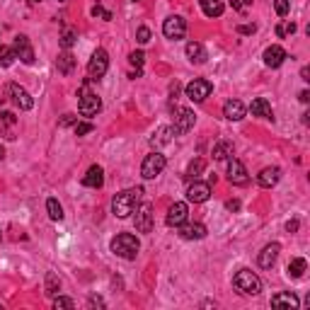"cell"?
I'll return each instance as SVG.
<instances>
[{
	"label": "cell",
	"instance_id": "6da1fadb",
	"mask_svg": "<svg viewBox=\"0 0 310 310\" xmlns=\"http://www.w3.org/2000/svg\"><path fill=\"white\" fill-rule=\"evenodd\" d=\"M141 197H143V189H141V187H131V189H124V192L114 194V199H111L114 216H116V218H128V216L136 211Z\"/></svg>",
	"mask_w": 310,
	"mask_h": 310
},
{
	"label": "cell",
	"instance_id": "7a4b0ae2",
	"mask_svg": "<svg viewBox=\"0 0 310 310\" xmlns=\"http://www.w3.org/2000/svg\"><path fill=\"white\" fill-rule=\"evenodd\" d=\"M109 247L111 252L116 257H121V259H136L138 250H141V242H138V237L131 235V233H119L111 240Z\"/></svg>",
	"mask_w": 310,
	"mask_h": 310
},
{
	"label": "cell",
	"instance_id": "3957f363",
	"mask_svg": "<svg viewBox=\"0 0 310 310\" xmlns=\"http://www.w3.org/2000/svg\"><path fill=\"white\" fill-rule=\"evenodd\" d=\"M233 284L240 293H247V296H257L262 291V279L257 276L252 269H240V272L233 276Z\"/></svg>",
	"mask_w": 310,
	"mask_h": 310
},
{
	"label": "cell",
	"instance_id": "277c9868",
	"mask_svg": "<svg viewBox=\"0 0 310 310\" xmlns=\"http://www.w3.org/2000/svg\"><path fill=\"white\" fill-rule=\"evenodd\" d=\"M165 165H167V160H165L163 153L153 150L150 155H146V160H143V165H141V175H143V180H155V177L165 170Z\"/></svg>",
	"mask_w": 310,
	"mask_h": 310
},
{
	"label": "cell",
	"instance_id": "5b68a950",
	"mask_svg": "<svg viewBox=\"0 0 310 310\" xmlns=\"http://www.w3.org/2000/svg\"><path fill=\"white\" fill-rule=\"evenodd\" d=\"M5 95L12 100V104H15V107H19V109L27 111V109H32V107H34V100H32V95L24 90L22 85H17V83H7V85H5Z\"/></svg>",
	"mask_w": 310,
	"mask_h": 310
},
{
	"label": "cell",
	"instance_id": "8992f818",
	"mask_svg": "<svg viewBox=\"0 0 310 310\" xmlns=\"http://www.w3.org/2000/svg\"><path fill=\"white\" fill-rule=\"evenodd\" d=\"M197 124V114L192 109H184V107H175V124H172V131L175 136H182L189 128H194Z\"/></svg>",
	"mask_w": 310,
	"mask_h": 310
},
{
	"label": "cell",
	"instance_id": "52a82bcc",
	"mask_svg": "<svg viewBox=\"0 0 310 310\" xmlns=\"http://www.w3.org/2000/svg\"><path fill=\"white\" fill-rule=\"evenodd\" d=\"M107 68H109V54H107L104 49H97V51L92 54L90 63H88V73H90V80H100L102 75L107 73Z\"/></svg>",
	"mask_w": 310,
	"mask_h": 310
},
{
	"label": "cell",
	"instance_id": "ba28073f",
	"mask_svg": "<svg viewBox=\"0 0 310 310\" xmlns=\"http://www.w3.org/2000/svg\"><path fill=\"white\" fill-rule=\"evenodd\" d=\"M213 92V85L208 83V80H204V78H197V80H192L187 88H184V95H187V100H192V102H204L208 95Z\"/></svg>",
	"mask_w": 310,
	"mask_h": 310
},
{
	"label": "cell",
	"instance_id": "9c48e42d",
	"mask_svg": "<svg viewBox=\"0 0 310 310\" xmlns=\"http://www.w3.org/2000/svg\"><path fill=\"white\" fill-rule=\"evenodd\" d=\"M102 109V100L90 92L88 88H83V95H80V102H78V111L83 114V116H97Z\"/></svg>",
	"mask_w": 310,
	"mask_h": 310
},
{
	"label": "cell",
	"instance_id": "30bf717a",
	"mask_svg": "<svg viewBox=\"0 0 310 310\" xmlns=\"http://www.w3.org/2000/svg\"><path fill=\"white\" fill-rule=\"evenodd\" d=\"M163 34L167 39H182L187 34V19L180 15H170L163 22Z\"/></svg>",
	"mask_w": 310,
	"mask_h": 310
},
{
	"label": "cell",
	"instance_id": "8fae6325",
	"mask_svg": "<svg viewBox=\"0 0 310 310\" xmlns=\"http://www.w3.org/2000/svg\"><path fill=\"white\" fill-rule=\"evenodd\" d=\"M12 51H15V56H17L22 63H27V66H32V63H34V49H32L29 39L24 37V34H17V37H15Z\"/></svg>",
	"mask_w": 310,
	"mask_h": 310
},
{
	"label": "cell",
	"instance_id": "7c38bea8",
	"mask_svg": "<svg viewBox=\"0 0 310 310\" xmlns=\"http://www.w3.org/2000/svg\"><path fill=\"white\" fill-rule=\"evenodd\" d=\"M228 180H230V184H237V187H245L250 182V175H247L245 165L237 158H228Z\"/></svg>",
	"mask_w": 310,
	"mask_h": 310
},
{
	"label": "cell",
	"instance_id": "4fadbf2b",
	"mask_svg": "<svg viewBox=\"0 0 310 310\" xmlns=\"http://www.w3.org/2000/svg\"><path fill=\"white\" fill-rule=\"evenodd\" d=\"M136 230L138 233H150L153 230V206L150 204L136 206Z\"/></svg>",
	"mask_w": 310,
	"mask_h": 310
},
{
	"label": "cell",
	"instance_id": "5bb4252c",
	"mask_svg": "<svg viewBox=\"0 0 310 310\" xmlns=\"http://www.w3.org/2000/svg\"><path fill=\"white\" fill-rule=\"evenodd\" d=\"M208 197H211V184L208 182H197L194 180L187 189V201H192V204H204Z\"/></svg>",
	"mask_w": 310,
	"mask_h": 310
},
{
	"label": "cell",
	"instance_id": "9a60e30c",
	"mask_svg": "<svg viewBox=\"0 0 310 310\" xmlns=\"http://www.w3.org/2000/svg\"><path fill=\"white\" fill-rule=\"evenodd\" d=\"M187 213H189V208H187V204L184 201H175L172 206H170V211H167V225H172V228H177V225H182L184 220H187Z\"/></svg>",
	"mask_w": 310,
	"mask_h": 310
},
{
	"label": "cell",
	"instance_id": "2e32d148",
	"mask_svg": "<svg viewBox=\"0 0 310 310\" xmlns=\"http://www.w3.org/2000/svg\"><path fill=\"white\" fill-rule=\"evenodd\" d=\"M177 230H180L182 240H201V237H206V225L204 223H187L184 220L182 225H177Z\"/></svg>",
	"mask_w": 310,
	"mask_h": 310
},
{
	"label": "cell",
	"instance_id": "e0dca14e",
	"mask_svg": "<svg viewBox=\"0 0 310 310\" xmlns=\"http://www.w3.org/2000/svg\"><path fill=\"white\" fill-rule=\"evenodd\" d=\"M279 252H281V245L279 242H272V245H267L262 252H259V257H257V262H259V267L262 269H272L274 262H276V257H279Z\"/></svg>",
	"mask_w": 310,
	"mask_h": 310
},
{
	"label": "cell",
	"instance_id": "ac0fdd59",
	"mask_svg": "<svg viewBox=\"0 0 310 310\" xmlns=\"http://www.w3.org/2000/svg\"><path fill=\"white\" fill-rule=\"evenodd\" d=\"M286 58H289L286 51H284L279 44H274V46H269V49L264 51V66H267V68H279Z\"/></svg>",
	"mask_w": 310,
	"mask_h": 310
},
{
	"label": "cell",
	"instance_id": "d6986e66",
	"mask_svg": "<svg viewBox=\"0 0 310 310\" xmlns=\"http://www.w3.org/2000/svg\"><path fill=\"white\" fill-rule=\"evenodd\" d=\"M279 180H281V170H279V167H264V170L257 175V184L264 187V189H272Z\"/></svg>",
	"mask_w": 310,
	"mask_h": 310
},
{
	"label": "cell",
	"instance_id": "ffe728a7",
	"mask_svg": "<svg viewBox=\"0 0 310 310\" xmlns=\"http://www.w3.org/2000/svg\"><path fill=\"white\" fill-rule=\"evenodd\" d=\"M245 104L240 102V100H230V102H225V107H223V116L228 119V121H240V119H245Z\"/></svg>",
	"mask_w": 310,
	"mask_h": 310
},
{
	"label": "cell",
	"instance_id": "44dd1931",
	"mask_svg": "<svg viewBox=\"0 0 310 310\" xmlns=\"http://www.w3.org/2000/svg\"><path fill=\"white\" fill-rule=\"evenodd\" d=\"M83 184H85V187H92V189H100V187L104 184V170H102L100 165H92L90 170L85 172V177H83Z\"/></svg>",
	"mask_w": 310,
	"mask_h": 310
},
{
	"label": "cell",
	"instance_id": "7402d4cb",
	"mask_svg": "<svg viewBox=\"0 0 310 310\" xmlns=\"http://www.w3.org/2000/svg\"><path fill=\"white\" fill-rule=\"evenodd\" d=\"M301 301L293 293H276L272 296V308H289V310H298Z\"/></svg>",
	"mask_w": 310,
	"mask_h": 310
},
{
	"label": "cell",
	"instance_id": "603a6c76",
	"mask_svg": "<svg viewBox=\"0 0 310 310\" xmlns=\"http://www.w3.org/2000/svg\"><path fill=\"white\" fill-rule=\"evenodd\" d=\"M250 111H252V116H259V119H274L272 104H269L264 97H257V100H252Z\"/></svg>",
	"mask_w": 310,
	"mask_h": 310
},
{
	"label": "cell",
	"instance_id": "cb8c5ba5",
	"mask_svg": "<svg viewBox=\"0 0 310 310\" xmlns=\"http://www.w3.org/2000/svg\"><path fill=\"white\" fill-rule=\"evenodd\" d=\"M187 56H189V61L197 63V66L206 63V58H208L206 49H204V44H199V41H189V44H187Z\"/></svg>",
	"mask_w": 310,
	"mask_h": 310
},
{
	"label": "cell",
	"instance_id": "d4e9b609",
	"mask_svg": "<svg viewBox=\"0 0 310 310\" xmlns=\"http://www.w3.org/2000/svg\"><path fill=\"white\" fill-rule=\"evenodd\" d=\"M75 56L71 54V51H63V54H58V58H56V68H58V73L63 75H71L75 71Z\"/></svg>",
	"mask_w": 310,
	"mask_h": 310
},
{
	"label": "cell",
	"instance_id": "484cf974",
	"mask_svg": "<svg viewBox=\"0 0 310 310\" xmlns=\"http://www.w3.org/2000/svg\"><path fill=\"white\" fill-rule=\"evenodd\" d=\"M172 136H175V131L172 126H160L153 136H150V146L153 148H160V146H167L170 141H172Z\"/></svg>",
	"mask_w": 310,
	"mask_h": 310
},
{
	"label": "cell",
	"instance_id": "4316f807",
	"mask_svg": "<svg viewBox=\"0 0 310 310\" xmlns=\"http://www.w3.org/2000/svg\"><path fill=\"white\" fill-rule=\"evenodd\" d=\"M199 5H201V10H204L206 17H220L223 10H225L223 0H199Z\"/></svg>",
	"mask_w": 310,
	"mask_h": 310
},
{
	"label": "cell",
	"instance_id": "83f0119b",
	"mask_svg": "<svg viewBox=\"0 0 310 310\" xmlns=\"http://www.w3.org/2000/svg\"><path fill=\"white\" fill-rule=\"evenodd\" d=\"M230 155H233V141L220 138L213 143V160H228Z\"/></svg>",
	"mask_w": 310,
	"mask_h": 310
},
{
	"label": "cell",
	"instance_id": "f1b7e54d",
	"mask_svg": "<svg viewBox=\"0 0 310 310\" xmlns=\"http://www.w3.org/2000/svg\"><path fill=\"white\" fill-rule=\"evenodd\" d=\"M308 272V262L303 257H293L289 262V276L291 279H303V274Z\"/></svg>",
	"mask_w": 310,
	"mask_h": 310
},
{
	"label": "cell",
	"instance_id": "f546056e",
	"mask_svg": "<svg viewBox=\"0 0 310 310\" xmlns=\"http://www.w3.org/2000/svg\"><path fill=\"white\" fill-rule=\"evenodd\" d=\"M44 291H46V296H56V293L61 291V279H58L54 272L46 274V281H44Z\"/></svg>",
	"mask_w": 310,
	"mask_h": 310
},
{
	"label": "cell",
	"instance_id": "4dcf8cb0",
	"mask_svg": "<svg viewBox=\"0 0 310 310\" xmlns=\"http://www.w3.org/2000/svg\"><path fill=\"white\" fill-rule=\"evenodd\" d=\"M46 211L51 220H63V206L58 204V199H49L46 201Z\"/></svg>",
	"mask_w": 310,
	"mask_h": 310
},
{
	"label": "cell",
	"instance_id": "1f68e13d",
	"mask_svg": "<svg viewBox=\"0 0 310 310\" xmlns=\"http://www.w3.org/2000/svg\"><path fill=\"white\" fill-rule=\"evenodd\" d=\"M75 41H78V32L71 29V27H66L63 34H61V46H63V51H71V46H73Z\"/></svg>",
	"mask_w": 310,
	"mask_h": 310
},
{
	"label": "cell",
	"instance_id": "d6a6232c",
	"mask_svg": "<svg viewBox=\"0 0 310 310\" xmlns=\"http://www.w3.org/2000/svg\"><path fill=\"white\" fill-rule=\"evenodd\" d=\"M204 167H206V163H204L201 158L192 160V163H189V167H187V175H184V177H187V180H197L201 172H204Z\"/></svg>",
	"mask_w": 310,
	"mask_h": 310
},
{
	"label": "cell",
	"instance_id": "836d02e7",
	"mask_svg": "<svg viewBox=\"0 0 310 310\" xmlns=\"http://www.w3.org/2000/svg\"><path fill=\"white\" fill-rule=\"evenodd\" d=\"M15 58H17V56H15L12 49H2V46H0V68H10V66L15 63Z\"/></svg>",
	"mask_w": 310,
	"mask_h": 310
},
{
	"label": "cell",
	"instance_id": "e575fe53",
	"mask_svg": "<svg viewBox=\"0 0 310 310\" xmlns=\"http://www.w3.org/2000/svg\"><path fill=\"white\" fill-rule=\"evenodd\" d=\"M274 7H276V15H279V17H286L289 10H291V2H289V0H274Z\"/></svg>",
	"mask_w": 310,
	"mask_h": 310
},
{
	"label": "cell",
	"instance_id": "d590c367",
	"mask_svg": "<svg viewBox=\"0 0 310 310\" xmlns=\"http://www.w3.org/2000/svg\"><path fill=\"white\" fill-rule=\"evenodd\" d=\"M92 131H95V126H92L90 121H78L75 124V136H88Z\"/></svg>",
	"mask_w": 310,
	"mask_h": 310
},
{
	"label": "cell",
	"instance_id": "8d00e7d4",
	"mask_svg": "<svg viewBox=\"0 0 310 310\" xmlns=\"http://www.w3.org/2000/svg\"><path fill=\"white\" fill-rule=\"evenodd\" d=\"M54 308H68V310H73L75 308V303H73V298H66V296H58L54 301Z\"/></svg>",
	"mask_w": 310,
	"mask_h": 310
},
{
	"label": "cell",
	"instance_id": "74e56055",
	"mask_svg": "<svg viewBox=\"0 0 310 310\" xmlns=\"http://www.w3.org/2000/svg\"><path fill=\"white\" fill-rule=\"evenodd\" d=\"M128 61H131V66H136V68H143L146 54H143V51H133V54L128 56Z\"/></svg>",
	"mask_w": 310,
	"mask_h": 310
},
{
	"label": "cell",
	"instance_id": "f35d334b",
	"mask_svg": "<svg viewBox=\"0 0 310 310\" xmlns=\"http://www.w3.org/2000/svg\"><path fill=\"white\" fill-rule=\"evenodd\" d=\"M92 17H102V19H107V22H109L111 12H109V10H104L102 5H95V7H92Z\"/></svg>",
	"mask_w": 310,
	"mask_h": 310
},
{
	"label": "cell",
	"instance_id": "ab89813d",
	"mask_svg": "<svg viewBox=\"0 0 310 310\" xmlns=\"http://www.w3.org/2000/svg\"><path fill=\"white\" fill-rule=\"evenodd\" d=\"M136 39H138V44H148V41H150V29H148V27H138Z\"/></svg>",
	"mask_w": 310,
	"mask_h": 310
},
{
	"label": "cell",
	"instance_id": "60d3db41",
	"mask_svg": "<svg viewBox=\"0 0 310 310\" xmlns=\"http://www.w3.org/2000/svg\"><path fill=\"white\" fill-rule=\"evenodd\" d=\"M230 5L235 7L237 12H245V10H247V7L252 5V0H230Z\"/></svg>",
	"mask_w": 310,
	"mask_h": 310
},
{
	"label": "cell",
	"instance_id": "b9f144b4",
	"mask_svg": "<svg viewBox=\"0 0 310 310\" xmlns=\"http://www.w3.org/2000/svg\"><path fill=\"white\" fill-rule=\"evenodd\" d=\"M0 119H2V124H7V126H15V124H17V119H15L12 111H0Z\"/></svg>",
	"mask_w": 310,
	"mask_h": 310
},
{
	"label": "cell",
	"instance_id": "7bdbcfd3",
	"mask_svg": "<svg viewBox=\"0 0 310 310\" xmlns=\"http://www.w3.org/2000/svg\"><path fill=\"white\" fill-rule=\"evenodd\" d=\"M73 124H78V116H75V114H63V119H61L58 126L66 128V126H73Z\"/></svg>",
	"mask_w": 310,
	"mask_h": 310
},
{
	"label": "cell",
	"instance_id": "ee69618b",
	"mask_svg": "<svg viewBox=\"0 0 310 310\" xmlns=\"http://www.w3.org/2000/svg\"><path fill=\"white\" fill-rule=\"evenodd\" d=\"M255 24H240V27H237V32H240V34H255Z\"/></svg>",
	"mask_w": 310,
	"mask_h": 310
},
{
	"label": "cell",
	"instance_id": "f6af8a7d",
	"mask_svg": "<svg viewBox=\"0 0 310 310\" xmlns=\"http://www.w3.org/2000/svg\"><path fill=\"white\" fill-rule=\"evenodd\" d=\"M88 303H90V308H104V301H102V298H97V296H92Z\"/></svg>",
	"mask_w": 310,
	"mask_h": 310
},
{
	"label": "cell",
	"instance_id": "bcb514c9",
	"mask_svg": "<svg viewBox=\"0 0 310 310\" xmlns=\"http://www.w3.org/2000/svg\"><path fill=\"white\" fill-rule=\"evenodd\" d=\"M286 230H289V233H296V230H298V220L296 218L289 220V223H286Z\"/></svg>",
	"mask_w": 310,
	"mask_h": 310
},
{
	"label": "cell",
	"instance_id": "7dc6e473",
	"mask_svg": "<svg viewBox=\"0 0 310 310\" xmlns=\"http://www.w3.org/2000/svg\"><path fill=\"white\" fill-rule=\"evenodd\" d=\"M298 100H301L303 104H308V102H310V92H308V90H303L301 95H298Z\"/></svg>",
	"mask_w": 310,
	"mask_h": 310
},
{
	"label": "cell",
	"instance_id": "c3c4849f",
	"mask_svg": "<svg viewBox=\"0 0 310 310\" xmlns=\"http://www.w3.org/2000/svg\"><path fill=\"white\" fill-rule=\"evenodd\" d=\"M170 95H172V97L180 95V83H172V85H170Z\"/></svg>",
	"mask_w": 310,
	"mask_h": 310
},
{
	"label": "cell",
	"instance_id": "681fc988",
	"mask_svg": "<svg viewBox=\"0 0 310 310\" xmlns=\"http://www.w3.org/2000/svg\"><path fill=\"white\" fill-rule=\"evenodd\" d=\"M293 32H296V24H286V27H284V34H293Z\"/></svg>",
	"mask_w": 310,
	"mask_h": 310
},
{
	"label": "cell",
	"instance_id": "f907efd6",
	"mask_svg": "<svg viewBox=\"0 0 310 310\" xmlns=\"http://www.w3.org/2000/svg\"><path fill=\"white\" fill-rule=\"evenodd\" d=\"M301 78H303V80H310V68H308V66L301 71Z\"/></svg>",
	"mask_w": 310,
	"mask_h": 310
},
{
	"label": "cell",
	"instance_id": "816d5d0a",
	"mask_svg": "<svg viewBox=\"0 0 310 310\" xmlns=\"http://www.w3.org/2000/svg\"><path fill=\"white\" fill-rule=\"evenodd\" d=\"M228 208H230V211H237V208H240V201H228Z\"/></svg>",
	"mask_w": 310,
	"mask_h": 310
},
{
	"label": "cell",
	"instance_id": "f5cc1de1",
	"mask_svg": "<svg viewBox=\"0 0 310 310\" xmlns=\"http://www.w3.org/2000/svg\"><path fill=\"white\" fill-rule=\"evenodd\" d=\"M276 37H286V34H284V24H279V27H276Z\"/></svg>",
	"mask_w": 310,
	"mask_h": 310
},
{
	"label": "cell",
	"instance_id": "db71d44e",
	"mask_svg": "<svg viewBox=\"0 0 310 310\" xmlns=\"http://www.w3.org/2000/svg\"><path fill=\"white\" fill-rule=\"evenodd\" d=\"M2 158H5V148L0 146V160H2Z\"/></svg>",
	"mask_w": 310,
	"mask_h": 310
},
{
	"label": "cell",
	"instance_id": "11a10c76",
	"mask_svg": "<svg viewBox=\"0 0 310 310\" xmlns=\"http://www.w3.org/2000/svg\"><path fill=\"white\" fill-rule=\"evenodd\" d=\"M39 2H41V0H29V5H39Z\"/></svg>",
	"mask_w": 310,
	"mask_h": 310
},
{
	"label": "cell",
	"instance_id": "9f6ffc18",
	"mask_svg": "<svg viewBox=\"0 0 310 310\" xmlns=\"http://www.w3.org/2000/svg\"><path fill=\"white\" fill-rule=\"evenodd\" d=\"M58 2H66V0H58Z\"/></svg>",
	"mask_w": 310,
	"mask_h": 310
},
{
	"label": "cell",
	"instance_id": "6f0895ef",
	"mask_svg": "<svg viewBox=\"0 0 310 310\" xmlns=\"http://www.w3.org/2000/svg\"><path fill=\"white\" fill-rule=\"evenodd\" d=\"M0 240H2V233H0Z\"/></svg>",
	"mask_w": 310,
	"mask_h": 310
}]
</instances>
